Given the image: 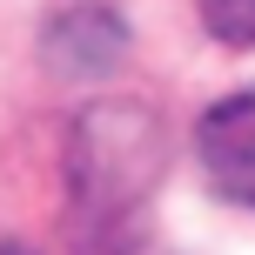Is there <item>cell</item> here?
<instances>
[{
	"label": "cell",
	"mask_w": 255,
	"mask_h": 255,
	"mask_svg": "<svg viewBox=\"0 0 255 255\" xmlns=\"http://www.w3.org/2000/svg\"><path fill=\"white\" fill-rule=\"evenodd\" d=\"M161 175V128L141 101H115V108H88L74 121L67 141V181L81 202L94 208H128L134 195L154 188Z\"/></svg>",
	"instance_id": "1"
},
{
	"label": "cell",
	"mask_w": 255,
	"mask_h": 255,
	"mask_svg": "<svg viewBox=\"0 0 255 255\" xmlns=\"http://www.w3.org/2000/svg\"><path fill=\"white\" fill-rule=\"evenodd\" d=\"M202 154L229 195L255 202V94H235L202 121Z\"/></svg>",
	"instance_id": "2"
},
{
	"label": "cell",
	"mask_w": 255,
	"mask_h": 255,
	"mask_svg": "<svg viewBox=\"0 0 255 255\" xmlns=\"http://www.w3.org/2000/svg\"><path fill=\"white\" fill-rule=\"evenodd\" d=\"M121 47H128V27L115 20V13H94V7L67 13V20L47 34L54 67H67V74H101V67L121 61Z\"/></svg>",
	"instance_id": "3"
},
{
	"label": "cell",
	"mask_w": 255,
	"mask_h": 255,
	"mask_svg": "<svg viewBox=\"0 0 255 255\" xmlns=\"http://www.w3.org/2000/svg\"><path fill=\"white\" fill-rule=\"evenodd\" d=\"M202 27L229 47H255V0H202Z\"/></svg>",
	"instance_id": "4"
}]
</instances>
